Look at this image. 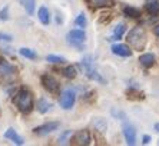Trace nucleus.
<instances>
[{
    "label": "nucleus",
    "mask_w": 159,
    "mask_h": 146,
    "mask_svg": "<svg viewBox=\"0 0 159 146\" xmlns=\"http://www.w3.org/2000/svg\"><path fill=\"white\" fill-rule=\"evenodd\" d=\"M15 105L22 113H30L33 109V96L26 89H20L13 99Z\"/></svg>",
    "instance_id": "obj_1"
},
{
    "label": "nucleus",
    "mask_w": 159,
    "mask_h": 146,
    "mask_svg": "<svg viewBox=\"0 0 159 146\" xmlns=\"http://www.w3.org/2000/svg\"><path fill=\"white\" fill-rule=\"evenodd\" d=\"M80 66H82V69L85 70L86 76H88L90 80L99 82V83H105V79L102 77V75L98 72L96 67H95V62H93L92 56H86V57L82 59Z\"/></svg>",
    "instance_id": "obj_2"
},
{
    "label": "nucleus",
    "mask_w": 159,
    "mask_h": 146,
    "mask_svg": "<svg viewBox=\"0 0 159 146\" xmlns=\"http://www.w3.org/2000/svg\"><path fill=\"white\" fill-rule=\"evenodd\" d=\"M145 39H146V34H145V30L142 29L141 26H138V27L132 29L129 33H128V42L136 49L143 48Z\"/></svg>",
    "instance_id": "obj_3"
},
{
    "label": "nucleus",
    "mask_w": 159,
    "mask_h": 146,
    "mask_svg": "<svg viewBox=\"0 0 159 146\" xmlns=\"http://www.w3.org/2000/svg\"><path fill=\"white\" fill-rule=\"evenodd\" d=\"M75 100H76V92L73 89H65V90L60 93V99L59 103L65 110H69L73 107Z\"/></svg>",
    "instance_id": "obj_4"
},
{
    "label": "nucleus",
    "mask_w": 159,
    "mask_h": 146,
    "mask_svg": "<svg viewBox=\"0 0 159 146\" xmlns=\"http://www.w3.org/2000/svg\"><path fill=\"white\" fill-rule=\"evenodd\" d=\"M67 43L70 44V46H75V48H82V43L85 42L86 39V34L83 30H70V32L67 33Z\"/></svg>",
    "instance_id": "obj_5"
},
{
    "label": "nucleus",
    "mask_w": 159,
    "mask_h": 146,
    "mask_svg": "<svg viewBox=\"0 0 159 146\" xmlns=\"http://www.w3.org/2000/svg\"><path fill=\"white\" fill-rule=\"evenodd\" d=\"M60 126L59 122H49V123H44L42 126H37L34 128V133L39 136H44V135H49V133H52L55 132L56 129Z\"/></svg>",
    "instance_id": "obj_6"
},
{
    "label": "nucleus",
    "mask_w": 159,
    "mask_h": 146,
    "mask_svg": "<svg viewBox=\"0 0 159 146\" xmlns=\"http://www.w3.org/2000/svg\"><path fill=\"white\" fill-rule=\"evenodd\" d=\"M123 136H125L126 139V143L128 145H135L136 143V130H135V128H133V125L130 123H123Z\"/></svg>",
    "instance_id": "obj_7"
},
{
    "label": "nucleus",
    "mask_w": 159,
    "mask_h": 146,
    "mask_svg": "<svg viewBox=\"0 0 159 146\" xmlns=\"http://www.w3.org/2000/svg\"><path fill=\"white\" fill-rule=\"evenodd\" d=\"M42 84L44 86V89L49 92H57L59 90V82L56 80L53 76H50V75H43L42 76Z\"/></svg>",
    "instance_id": "obj_8"
},
{
    "label": "nucleus",
    "mask_w": 159,
    "mask_h": 146,
    "mask_svg": "<svg viewBox=\"0 0 159 146\" xmlns=\"http://www.w3.org/2000/svg\"><path fill=\"white\" fill-rule=\"evenodd\" d=\"M112 52H113V55H118V56H122V57H128V56L132 55V50L129 49V46H126V44H113L112 46Z\"/></svg>",
    "instance_id": "obj_9"
},
{
    "label": "nucleus",
    "mask_w": 159,
    "mask_h": 146,
    "mask_svg": "<svg viewBox=\"0 0 159 146\" xmlns=\"http://www.w3.org/2000/svg\"><path fill=\"white\" fill-rule=\"evenodd\" d=\"M73 140L78 145H89L90 143V133L88 130H79L73 136Z\"/></svg>",
    "instance_id": "obj_10"
},
{
    "label": "nucleus",
    "mask_w": 159,
    "mask_h": 146,
    "mask_svg": "<svg viewBox=\"0 0 159 146\" xmlns=\"http://www.w3.org/2000/svg\"><path fill=\"white\" fill-rule=\"evenodd\" d=\"M16 73V69L13 67V66L10 65V63H7V62H4V60H2L0 62V75L2 76H13Z\"/></svg>",
    "instance_id": "obj_11"
},
{
    "label": "nucleus",
    "mask_w": 159,
    "mask_h": 146,
    "mask_svg": "<svg viewBox=\"0 0 159 146\" xmlns=\"http://www.w3.org/2000/svg\"><path fill=\"white\" fill-rule=\"evenodd\" d=\"M4 138L9 139V140H11V142L16 143V145H23L22 136H19L17 133H16L15 129H7V130H6V133H4Z\"/></svg>",
    "instance_id": "obj_12"
},
{
    "label": "nucleus",
    "mask_w": 159,
    "mask_h": 146,
    "mask_svg": "<svg viewBox=\"0 0 159 146\" xmlns=\"http://www.w3.org/2000/svg\"><path fill=\"white\" fill-rule=\"evenodd\" d=\"M88 3L92 7H112L115 0H88Z\"/></svg>",
    "instance_id": "obj_13"
},
{
    "label": "nucleus",
    "mask_w": 159,
    "mask_h": 146,
    "mask_svg": "<svg viewBox=\"0 0 159 146\" xmlns=\"http://www.w3.org/2000/svg\"><path fill=\"white\" fill-rule=\"evenodd\" d=\"M139 62H141V65L143 67H151L155 63V56L151 55V53H145V55H142L139 57Z\"/></svg>",
    "instance_id": "obj_14"
},
{
    "label": "nucleus",
    "mask_w": 159,
    "mask_h": 146,
    "mask_svg": "<svg viewBox=\"0 0 159 146\" xmlns=\"http://www.w3.org/2000/svg\"><path fill=\"white\" fill-rule=\"evenodd\" d=\"M52 107H53V105L49 102V100H46V99H40V100L37 102V110H39L40 113H48Z\"/></svg>",
    "instance_id": "obj_15"
},
{
    "label": "nucleus",
    "mask_w": 159,
    "mask_h": 146,
    "mask_svg": "<svg viewBox=\"0 0 159 146\" xmlns=\"http://www.w3.org/2000/svg\"><path fill=\"white\" fill-rule=\"evenodd\" d=\"M123 13H125L128 17H132V19L141 17V10L136 7H132V6H125V7H123Z\"/></svg>",
    "instance_id": "obj_16"
},
{
    "label": "nucleus",
    "mask_w": 159,
    "mask_h": 146,
    "mask_svg": "<svg viewBox=\"0 0 159 146\" xmlns=\"http://www.w3.org/2000/svg\"><path fill=\"white\" fill-rule=\"evenodd\" d=\"M37 16H39V20H40L43 25H49V22H50V16H49V10L44 7V6H42V7L39 9Z\"/></svg>",
    "instance_id": "obj_17"
},
{
    "label": "nucleus",
    "mask_w": 159,
    "mask_h": 146,
    "mask_svg": "<svg viewBox=\"0 0 159 146\" xmlns=\"http://www.w3.org/2000/svg\"><path fill=\"white\" fill-rule=\"evenodd\" d=\"M125 29H126L125 25H123V23H119V25L115 27V30H113V36H112L109 40H119V39L123 36V33H125Z\"/></svg>",
    "instance_id": "obj_18"
},
{
    "label": "nucleus",
    "mask_w": 159,
    "mask_h": 146,
    "mask_svg": "<svg viewBox=\"0 0 159 146\" xmlns=\"http://www.w3.org/2000/svg\"><path fill=\"white\" fill-rule=\"evenodd\" d=\"M146 10H148L149 15H158L159 13V3L156 0H149L148 3H146Z\"/></svg>",
    "instance_id": "obj_19"
},
{
    "label": "nucleus",
    "mask_w": 159,
    "mask_h": 146,
    "mask_svg": "<svg viewBox=\"0 0 159 146\" xmlns=\"http://www.w3.org/2000/svg\"><path fill=\"white\" fill-rule=\"evenodd\" d=\"M63 75H65V77H67V79H75L76 75H78V70H76L75 66H67L66 69L63 70Z\"/></svg>",
    "instance_id": "obj_20"
},
{
    "label": "nucleus",
    "mask_w": 159,
    "mask_h": 146,
    "mask_svg": "<svg viewBox=\"0 0 159 146\" xmlns=\"http://www.w3.org/2000/svg\"><path fill=\"white\" fill-rule=\"evenodd\" d=\"M46 60L50 63H55V65H62V63L66 62V59L62 57V56H56V55H49L46 56Z\"/></svg>",
    "instance_id": "obj_21"
},
{
    "label": "nucleus",
    "mask_w": 159,
    "mask_h": 146,
    "mask_svg": "<svg viewBox=\"0 0 159 146\" xmlns=\"http://www.w3.org/2000/svg\"><path fill=\"white\" fill-rule=\"evenodd\" d=\"M19 53H20L23 57H26V59H36V53H34V50H32V49L22 48L20 50H19Z\"/></svg>",
    "instance_id": "obj_22"
},
{
    "label": "nucleus",
    "mask_w": 159,
    "mask_h": 146,
    "mask_svg": "<svg viewBox=\"0 0 159 146\" xmlns=\"http://www.w3.org/2000/svg\"><path fill=\"white\" fill-rule=\"evenodd\" d=\"M23 7L26 9V11L29 15H33L34 11V0H22Z\"/></svg>",
    "instance_id": "obj_23"
},
{
    "label": "nucleus",
    "mask_w": 159,
    "mask_h": 146,
    "mask_svg": "<svg viewBox=\"0 0 159 146\" xmlns=\"http://www.w3.org/2000/svg\"><path fill=\"white\" fill-rule=\"evenodd\" d=\"M93 125H95V128L98 129V130H100V132H105L106 130V128H107V125H106V122L103 121V119H95V122H93Z\"/></svg>",
    "instance_id": "obj_24"
},
{
    "label": "nucleus",
    "mask_w": 159,
    "mask_h": 146,
    "mask_svg": "<svg viewBox=\"0 0 159 146\" xmlns=\"http://www.w3.org/2000/svg\"><path fill=\"white\" fill-rule=\"evenodd\" d=\"M75 23L79 26V27H86V25H88V20H86V16L83 15V13H80V15L76 17V20H75Z\"/></svg>",
    "instance_id": "obj_25"
},
{
    "label": "nucleus",
    "mask_w": 159,
    "mask_h": 146,
    "mask_svg": "<svg viewBox=\"0 0 159 146\" xmlns=\"http://www.w3.org/2000/svg\"><path fill=\"white\" fill-rule=\"evenodd\" d=\"M72 136V130H66L59 136V143H67V139Z\"/></svg>",
    "instance_id": "obj_26"
},
{
    "label": "nucleus",
    "mask_w": 159,
    "mask_h": 146,
    "mask_svg": "<svg viewBox=\"0 0 159 146\" xmlns=\"http://www.w3.org/2000/svg\"><path fill=\"white\" fill-rule=\"evenodd\" d=\"M9 19V7L6 6L4 9L0 10V20H7Z\"/></svg>",
    "instance_id": "obj_27"
},
{
    "label": "nucleus",
    "mask_w": 159,
    "mask_h": 146,
    "mask_svg": "<svg viewBox=\"0 0 159 146\" xmlns=\"http://www.w3.org/2000/svg\"><path fill=\"white\" fill-rule=\"evenodd\" d=\"M13 37L10 34H6V33H0V42H10Z\"/></svg>",
    "instance_id": "obj_28"
},
{
    "label": "nucleus",
    "mask_w": 159,
    "mask_h": 146,
    "mask_svg": "<svg viewBox=\"0 0 159 146\" xmlns=\"http://www.w3.org/2000/svg\"><path fill=\"white\" fill-rule=\"evenodd\" d=\"M149 140H151V138H149L148 135H145L143 136V143H145V145H146V143H149Z\"/></svg>",
    "instance_id": "obj_29"
},
{
    "label": "nucleus",
    "mask_w": 159,
    "mask_h": 146,
    "mask_svg": "<svg viewBox=\"0 0 159 146\" xmlns=\"http://www.w3.org/2000/svg\"><path fill=\"white\" fill-rule=\"evenodd\" d=\"M155 34H156V36L159 37V25H158V26H156V27H155Z\"/></svg>",
    "instance_id": "obj_30"
},
{
    "label": "nucleus",
    "mask_w": 159,
    "mask_h": 146,
    "mask_svg": "<svg viewBox=\"0 0 159 146\" xmlns=\"http://www.w3.org/2000/svg\"><path fill=\"white\" fill-rule=\"evenodd\" d=\"M155 130H158V132H159V123H156V125H155Z\"/></svg>",
    "instance_id": "obj_31"
}]
</instances>
